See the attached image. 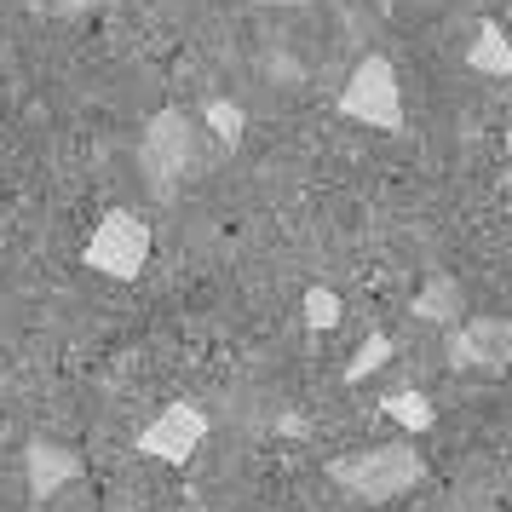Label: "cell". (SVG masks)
Wrapping results in <instances>:
<instances>
[{
  "label": "cell",
  "instance_id": "cell-1",
  "mask_svg": "<svg viewBox=\"0 0 512 512\" xmlns=\"http://www.w3.org/2000/svg\"><path fill=\"white\" fill-rule=\"evenodd\" d=\"M328 478L357 495V501H397V495H409V489L426 478V461H420V449L409 438L397 443H374V449H357V455H334L328 461Z\"/></svg>",
  "mask_w": 512,
  "mask_h": 512
},
{
  "label": "cell",
  "instance_id": "cell-6",
  "mask_svg": "<svg viewBox=\"0 0 512 512\" xmlns=\"http://www.w3.org/2000/svg\"><path fill=\"white\" fill-rule=\"evenodd\" d=\"M512 317H461L449 334V369H507Z\"/></svg>",
  "mask_w": 512,
  "mask_h": 512
},
{
  "label": "cell",
  "instance_id": "cell-17",
  "mask_svg": "<svg viewBox=\"0 0 512 512\" xmlns=\"http://www.w3.org/2000/svg\"><path fill=\"white\" fill-rule=\"evenodd\" d=\"M29 512H41V507H29Z\"/></svg>",
  "mask_w": 512,
  "mask_h": 512
},
{
  "label": "cell",
  "instance_id": "cell-4",
  "mask_svg": "<svg viewBox=\"0 0 512 512\" xmlns=\"http://www.w3.org/2000/svg\"><path fill=\"white\" fill-rule=\"evenodd\" d=\"M340 116L363 121V127H374V133H403V81H397L386 52L357 58L351 81L340 87Z\"/></svg>",
  "mask_w": 512,
  "mask_h": 512
},
{
  "label": "cell",
  "instance_id": "cell-8",
  "mask_svg": "<svg viewBox=\"0 0 512 512\" xmlns=\"http://www.w3.org/2000/svg\"><path fill=\"white\" fill-rule=\"evenodd\" d=\"M466 70L495 75V81H512V35H507L501 18H484V24H478L472 47H466Z\"/></svg>",
  "mask_w": 512,
  "mask_h": 512
},
{
  "label": "cell",
  "instance_id": "cell-18",
  "mask_svg": "<svg viewBox=\"0 0 512 512\" xmlns=\"http://www.w3.org/2000/svg\"><path fill=\"white\" fill-rule=\"evenodd\" d=\"M507 35H512V24H507Z\"/></svg>",
  "mask_w": 512,
  "mask_h": 512
},
{
  "label": "cell",
  "instance_id": "cell-11",
  "mask_svg": "<svg viewBox=\"0 0 512 512\" xmlns=\"http://www.w3.org/2000/svg\"><path fill=\"white\" fill-rule=\"evenodd\" d=\"M202 127H208L225 150H236L242 133H248V116H242V104H231V98H208V104H202Z\"/></svg>",
  "mask_w": 512,
  "mask_h": 512
},
{
  "label": "cell",
  "instance_id": "cell-15",
  "mask_svg": "<svg viewBox=\"0 0 512 512\" xmlns=\"http://www.w3.org/2000/svg\"><path fill=\"white\" fill-rule=\"evenodd\" d=\"M265 6H305V0H265Z\"/></svg>",
  "mask_w": 512,
  "mask_h": 512
},
{
  "label": "cell",
  "instance_id": "cell-16",
  "mask_svg": "<svg viewBox=\"0 0 512 512\" xmlns=\"http://www.w3.org/2000/svg\"><path fill=\"white\" fill-rule=\"evenodd\" d=\"M507 162H512V139H507Z\"/></svg>",
  "mask_w": 512,
  "mask_h": 512
},
{
  "label": "cell",
  "instance_id": "cell-5",
  "mask_svg": "<svg viewBox=\"0 0 512 512\" xmlns=\"http://www.w3.org/2000/svg\"><path fill=\"white\" fill-rule=\"evenodd\" d=\"M202 438H208V415H202L196 403H167L162 415L139 432V455L167 461V466H185L190 455L202 449Z\"/></svg>",
  "mask_w": 512,
  "mask_h": 512
},
{
  "label": "cell",
  "instance_id": "cell-10",
  "mask_svg": "<svg viewBox=\"0 0 512 512\" xmlns=\"http://www.w3.org/2000/svg\"><path fill=\"white\" fill-rule=\"evenodd\" d=\"M380 415H392L403 432H432L438 409H432V397L426 392H386L380 397Z\"/></svg>",
  "mask_w": 512,
  "mask_h": 512
},
{
  "label": "cell",
  "instance_id": "cell-7",
  "mask_svg": "<svg viewBox=\"0 0 512 512\" xmlns=\"http://www.w3.org/2000/svg\"><path fill=\"white\" fill-rule=\"evenodd\" d=\"M24 478H29V501H35V507H47L70 478H81V455H75L70 443L35 438L24 449Z\"/></svg>",
  "mask_w": 512,
  "mask_h": 512
},
{
  "label": "cell",
  "instance_id": "cell-12",
  "mask_svg": "<svg viewBox=\"0 0 512 512\" xmlns=\"http://www.w3.org/2000/svg\"><path fill=\"white\" fill-rule=\"evenodd\" d=\"M392 351H397V340H392V334H369L363 346L351 351V363H346V386H357V380H369L374 369H386V363H392Z\"/></svg>",
  "mask_w": 512,
  "mask_h": 512
},
{
  "label": "cell",
  "instance_id": "cell-2",
  "mask_svg": "<svg viewBox=\"0 0 512 512\" xmlns=\"http://www.w3.org/2000/svg\"><path fill=\"white\" fill-rule=\"evenodd\" d=\"M196 162H202V150H196V121H190L185 110L167 104V110H156V116L144 121L139 167H144V179H150L156 196H173L179 179L196 173Z\"/></svg>",
  "mask_w": 512,
  "mask_h": 512
},
{
  "label": "cell",
  "instance_id": "cell-9",
  "mask_svg": "<svg viewBox=\"0 0 512 512\" xmlns=\"http://www.w3.org/2000/svg\"><path fill=\"white\" fill-rule=\"evenodd\" d=\"M415 317L420 323H443V328H455L466 317V294H461V282L455 277H426L420 282V294H415Z\"/></svg>",
  "mask_w": 512,
  "mask_h": 512
},
{
  "label": "cell",
  "instance_id": "cell-3",
  "mask_svg": "<svg viewBox=\"0 0 512 512\" xmlns=\"http://www.w3.org/2000/svg\"><path fill=\"white\" fill-rule=\"evenodd\" d=\"M81 265L98 271V277H110V282H139L144 265H150V225L133 208H110L98 219V231L87 236Z\"/></svg>",
  "mask_w": 512,
  "mask_h": 512
},
{
  "label": "cell",
  "instance_id": "cell-14",
  "mask_svg": "<svg viewBox=\"0 0 512 512\" xmlns=\"http://www.w3.org/2000/svg\"><path fill=\"white\" fill-rule=\"evenodd\" d=\"M52 12H58V18H81V12H87V6H93V0H47Z\"/></svg>",
  "mask_w": 512,
  "mask_h": 512
},
{
  "label": "cell",
  "instance_id": "cell-13",
  "mask_svg": "<svg viewBox=\"0 0 512 512\" xmlns=\"http://www.w3.org/2000/svg\"><path fill=\"white\" fill-rule=\"evenodd\" d=\"M300 311H305V328H311V334H328V328H340V311H346V305H340V294H334V288H323V282H317V288H305Z\"/></svg>",
  "mask_w": 512,
  "mask_h": 512
}]
</instances>
